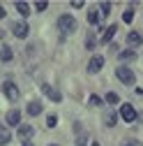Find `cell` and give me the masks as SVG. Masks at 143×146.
<instances>
[{
  "mask_svg": "<svg viewBox=\"0 0 143 146\" xmlns=\"http://www.w3.org/2000/svg\"><path fill=\"white\" fill-rule=\"evenodd\" d=\"M3 16H5V7H3V5H0V19H3Z\"/></svg>",
  "mask_w": 143,
  "mask_h": 146,
  "instance_id": "obj_29",
  "label": "cell"
},
{
  "mask_svg": "<svg viewBox=\"0 0 143 146\" xmlns=\"http://www.w3.org/2000/svg\"><path fill=\"white\" fill-rule=\"evenodd\" d=\"M16 12H19L23 19L30 14V7H28V3H26V0H16Z\"/></svg>",
  "mask_w": 143,
  "mask_h": 146,
  "instance_id": "obj_13",
  "label": "cell"
},
{
  "mask_svg": "<svg viewBox=\"0 0 143 146\" xmlns=\"http://www.w3.org/2000/svg\"><path fill=\"white\" fill-rule=\"evenodd\" d=\"M134 58H136V51H132V49L120 53V60H134Z\"/></svg>",
  "mask_w": 143,
  "mask_h": 146,
  "instance_id": "obj_20",
  "label": "cell"
},
{
  "mask_svg": "<svg viewBox=\"0 0 143 146\" xmlns=\"http://www.w3.org/2000/svg\"><path fill=\"white\" fill-rule=\"evenodd\" d=\"M5 121H7V125H21V111L19 109H9Z\"/></svg>",
  "mask_w": 143,
  "mask_h": 146,
  "instance_id": "obj_8",
  "label": "cell"
},
{
  "mask_svg": "<svg viewBox=\"0 0 143 146\" xmlns=\"http://www.w3.org/2000/svg\"><path fill=\"white\" fill-rule=\"evenodd\" d=\"M115 77H118L125 86H134V81H136V74H134L129 67H115Z\"/></svg>",
  "mask_w": 143,
  "mask_h": 146,
  "instance_id": "obj_2",
  "label": "cell"
},
{
  "mask_svg": "<svg viewBox=\"0 0 143 146\" xmlns=\"http://www.w3.org/2000/svg\"><path fill=\"white\" fill-rule=\"evenodd\" d=\"M115 121H118V114H115V111H106V114H104V123L109 125V127H113Z\"/></svg>",
  "mask_w": 143,
  "mask_h": 146,
  "instance_id": "obj_16",
  "label": "cell"
},
{
  "mask_svg": "<svg viewBox=\"0 0 143 146\" xmlns=\"http://www.w3.org/2000/svg\"><path fill=\"white\" fill-rule=\"evenodd\" d=\"M88 104H90V107H99L102 104V98L99 95H90V98H88Z\"/></svg>",
  "mask_w": 143,
  "mask_h": 146,
  "instance_id": "obj_22",
  "label": "cell"
},
{
  "mask_svg": "<svg viewBox=\"0 0 143 146\" xmlns=\"http://www.w3.org/2000/svg\"><path fill=\"white\" fill-rule=\"evenodd\" d=\"M120 116H122L125 123H134V121H136V109H134L132 104H122V107H120Z\"/></svg>",
  "mask_w": 143,
  "mask_h": 146,
  "instance_id": "obj_4",
  "label": "cell"
},
{
  "mask_svg": "<svg viewBox=\"0 0 143 146\" xmlns=\"http://www.w3.org/2000/svg\"><path fill=\"white\" fill-rule=\"evenodd\" d=\"M3 93H5V98L9 100V102H16V100H19V86H16V84H12V81H5L3 84Z\"/></svg>",
  "mask_w": 143,
  "mask_h": 146,
  "instance_id": "obj_3",
  "label": "cell"
},
{
  "mask_svg": "<svg viewBox=\"0 0 143 146\" xmlns=\"http://www.w3.org/2000/svg\"><path fill=\"white\" fill-rule=\"evenodd\" d=\"M127 44H129V46H141V44H143V35L136 33V30H129V35H127Z\"/></svg>",
  "mask_w": 143,
  "mask_h": 146,
  "instance_id": "obj_9",
  "label": "cell"
},
{
  "mask_svg": "<svg viewBox=\"0 0 143 146\" xmlns=\"http://www.w3.org/2000/svg\"><path fill=\"white\" fill-rule=\"evenodd\" d=\"M72 7H74V9H81V7H83V0H74V3H72Z\"/></svg>",
  "mask_w": 143,
  "mask_h": 146,
  "instance_id": "obj_28",
  "label": "cell"
},
{
  "mask_svg": "<svg viewBox=\"0 0 143 146\" xmlns=\"http://www.w3.org/2000/svg\"><path fill=\"white\" fill-rule=\"evenodd\" d=\"M12 30H14V35H16L19 40H26V37H28V30H30V28H28V23H26V21H16Z\"/></svg>",
  "mask_w": 143,
  "mask_h": 146,
  "instance_id": "obj_6",
  "label": "cell"
},
{
  "mask_svg": "<svg viewBox=\"0 0 143 146\" xmlns=\"http://www.w3.org/2000/svg\"><path fill=\"white\" fill-rule=\"evenodd\" d=\"M85 141H88V137H85V135H79V139H76V146H85Z\"/></svg>",
  "mask_w": 143,
  "mask_h": 146,
  "instance_id": "obj_26",
  "label": "cell"
},
{
  "mask_svg": "<svg viewBox=\"0 0 143 146\" xmlns=\"http://www.w3.org/2000/svg\"><path fill=\"white\" fill-rule=\"evenodd\" d=\"M99 12L106 16V14H111V3H106V0H104V3H99Z\"/></svg>",
  "mask_w": 143,
  "mask_h": 146,
  "instance_id": "obj_21",
  "label": "cell"
},
{
  "mask_svg": "<svg viewBox=\"0 0 143 146\" xmlns=\"http://www.w3.org/2000/svg\"><path fill=\"white\" fill-rule=\"evenodd\" d=\"M92 146H99V144H97V141H92Z\"/></svg>",
  "mask_w": 143,
  "mask_h": 146,
  "instance_id": "obj_31",
  "label": "cell"
},
{
  "mask_svg": "<svg viewBox=\"0 0 143 146\" xmlns=\"http://www.w3.org/2000/svg\"><path fill=\"white\" fill-rule=\"evenodd\" d=\"M115 30H118V26H109V28H106V33H104V37H102V44H109L113 37H115Z\"/></svg>",
  "mask_w": 143,
  "mask_h": 146,
  "instance_id": "obj_11",
  "label": "cell"
},
{
  "mask_svg": "<svg viewBox=\"0 0 143 146\" xmlns=\"http://www.w3.org/2000/svg\"><path fill=\"white\" fill-rule=\"evenodd\" d=\"M99 19H102V12L99 9H90V12H88V23H90V26H97Z\"/></svg>",
  "mask_w": 143,
  "mask_h": 146,
  "instance_id": "obj_12",
  "label": "cell"
},
{
  "mask_svg": "<svg viewBox=\"0 0 143 146\" xmlns=\"http://www.w3.org/2000/svg\"><path fill=\"white\" fill-rule=\"evenodd\" d=\"M9 139H12V132H9V127H7V125H0V146L9 144Z\"/></svg>",
  "mask_w": 143,
  "mask_h": 146,
  "instance_id": "obj_10",
  "label": "cell"
},
{
  "mask_svg": "<svg viewBox=\"0 0 143 146\" xmlns=\"http://www.w3.org/2000/svg\"><path fill=\"white\" fill-rule=\"evenodd\" d=\"M46 125H49V127H56V125H58V116H56V114H51V116L46 118Z\"/></svg>",
  "mask_w": 143,
  "mask_h": 146,
  "instance_id": "obj_23",
  "label": "cell"
},
{
  "mask_svg": "<svg viewBox=\"0 0 143 146\" xmlns=\"http://www.w3.org/2000/svg\"><path fill=\"white\" fill-rule=\"evenodd\" d=\"M23 146H32V144H30V141H23Z\"/></svg>",
  "mask_w": 143,
  "mask_h": 146,
  "instance_id": "obj_30",
  "label": "cell"
},
{
  "mask_svg": "<svg viewBox=\"0 0 143 146\" xmlns=\"http://www.w3.org/2000/svg\"><path fill=\"white\" fill-rule=\"evenodd\" d=\"M28 114L30 116H39L42 114V102H30L28 104Z\"/></svg>",
  "mask_w": 143,
  "mask_h": 146,
  "instance_id": "obj_15",
  "label": "cell"
},
{
  "mask_svg": "<svg viewBox=\"0 0 143 146\" xmlns=\"http://www.w3.org/2000/svg\"><path fill=\"white\" fill-rule=\"evenodd\" d=\"M95 42H97V40H95V35L90 33V35H88V40H85V46H88V49H92V46H95Z\"/></svg>",
  "mask_w": 143,
  "mask_h": 146,
  "instance_id": "obj_24",
  "label": "cell"
},
{
  "mask_svg": "<svg viewBox=\"0 0 143 146\" xmlns=\"http://www.w3.org/2000/svg\"><path fill=\"white\" fill-rule=\"evenodd\" d=\"M51 146H58V144H51Z\"/></svg>",
  "mask_w": 143,
  "mask_h": 146,
  "instance_id": "obj_32",
  "label": "cell"
},
{
  "mask_svg": "<svg viewBox=\"0 0 143 146\" xmlns=\"http://www.w3.org/2000/svg\"><path fill=\"white\" fill-rule=\"evenodd\" d=\"M42 90H44V95H46V98H51L53 102H60V100H62V93H60L58 88L49 86V84H42Z\"/></svg>",
  "mask_w": 143,
  "mask_h": 146,
  "instance_id": "obj_5",
  "label": "cell"
},
{
  "mask_svg": "<svg viewBox=\"0 0 143 146\" xmlns=\"http://www.w3.org/2000/svg\"><path fill=\"white\" fill-rule=\"evenodd\" d=\"M122 21L125 23H132L134 21V7H127V9L122 12Z\"/></svg>",
  "mask_w": 143,
  "mask_h": 146,
  "instance_id": "obj_17",
  "label": "cell"
},
{
  "mask_svg": "<svg viewBox=\"0 0 143 146\" xmlns=\"http://www.w3.org/2000/svg\"><path fill=\"white\" fill-rule=\"evenodd\" d=\"M0 58H3L5 63H9V60H12V49H9V46H3V51H0Z\"/></svg>",
  "mask_w": 143,
  "mask_h": 146,
  "instance_id": "obj_18",
  "label": "cell"
},
{
  "mask_svg": "<svg viewBox=\"0 0 143 146\" xmlns=\"http://www.w3.org/2000/svg\"><path fill=\"white\" fill-rule=\"evenodd\" d=\"M35 7H37V12H44V9L49 7V3H46V0H39V3L35 5Z\"/></svg>",
  "mask_w": 143,
  "mask_h": 146,
  "instance_id": "obj_25",
  "label": "cell"
},
{
  "mask_svg": "<svg viewBox=\"0 0 143 146\" xmlns=\"http://www.w3.org/2000/svg\"><path fill=\"white\" fill-rule=\"evenodd\" d=\"M102 65H104V58L102 56H92L90 63H88V72H90V74H97V72L102 70Z\"/></svg>",
  "mask_w": 143,
  "mask_h": 146,
  "instance_id": "obj_7",
  "label": "cell"
},
{
  "mask_svg": "<svg viewBox=\"0 0 143 146\" xmlns=\"http://www.w3.org/2000/svg\"><path fill=\"white\" fill-rule=\"evenodd\" d=\"M125 146H143V144H141L138 139H129V141H127V144H125Z\"/></svg>",
  "mask_w": 143,
  "mask_h": 146,
  "instance_id": "obj_27",
  "label": "cell"
},
{
  "mask_svg": "<svg viewBox=\"0 0 143 146\" xmlns=\"http://www.w3.org/2000/svg\"><path fill=\"white\" fill-rule=\"evenodd\" d=\"M106 102H109V104H118L120 102V98H118V93H111V90H109V93H106V98H104Z\"/></svg>",
  "mask_w": 143,
  "mask_h": 146,
  "instance_id": "obj_19",
  "label": "cell"
},
{
  "mask_svg": "<svg viewBox=\"0 0 143 146\" xmlns=\"http://www.w3.org/2000/svg\"><path fill=\"white\" fill-rule=\"evenodd\" d=\"M32 132H35V130H32L30 125H19V137H21V139H30Z\"/></svg>",
  "mask_w": 143,
  "mask_h": 146,
  "instance_id": "obj_14",
  "label": "cell"
},
{
  "mask_svg": "<svg viewBox=\"0 0 143 146\" xmlns=\"http://www.w3.org/2000/svg\"><path fill=\"white\" fill-rule=\"evenodd\" d=\"M58 28H60L65 35L74 33V30H76V19H74V16H69V14H62L60 19H58Z\"/></svg>",
  "mask_w": 143,
  "mask_h": 146,
  "instance_id": "obj_1",
  "label": "cell"
}]
</instances>
